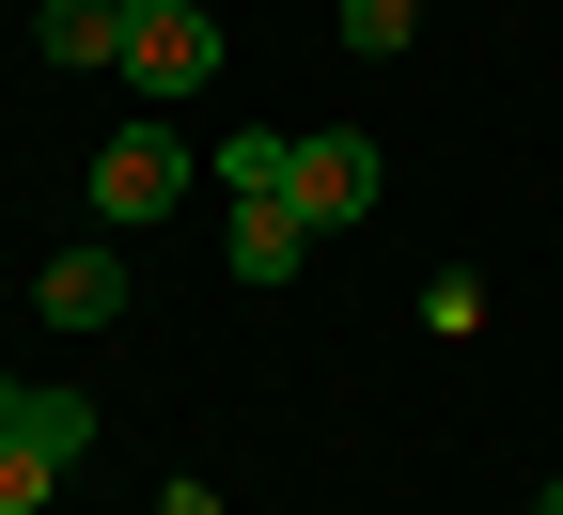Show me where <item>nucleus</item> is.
Returning <instances> with one entry per match:
<instances>
[{"mask_svg":"<svg viewBox=\"0 0 563 515\" xmlns=\"http://www.w3.org/2000/svg\"><path fill=\"white\" fill-rule=\"evenodd\" d=\"M141 16H157V0H32V47L95 79V63H125V32H141Z\"/></svg>","mask_w":563,"mask_h":515,"instance_id":"423d86ee","label":"nucleus"},{"mask_svg":"<svg viewBox=\"0 0 563 515\" xmlns=\"http://www.w3.org/2000/svg\"><path fill=\"white\" fill-rule=\"evenodd\" d=\"M376 188H391V157H376V141H361V125H313V141H298V188H282V203H298L313 235H361V219H376Z\"/></svg>","mask_w":563,"mask_h":515,"instance_id":"20e7f679","label":"nucleus"},{"mask_svg":"<svg viewBox=\"0 0 563 515\" xmlns=\"http://www.w3.org/2000/svg\"><path fill=\"white\" fill-rule=\"evenodd\" d=\"M422 328L470 344V328H485V281H470V266H439V281H422Z\"/></svg>","mask_w":563,"mask_h":515,"instance_id":"9d476101","label":"nucleus"},{"mask_svg":"<svg viewBox=\"0 0 563 515\" xmlns=\"http://www.w3.org/2000/svg\"><path fill=\"white\" fill-rule=\"evenodd\" d=\"M407 32H422V0H344V47L361 63H407Z\"/></svg>","mask_w":563,"mask_h":515,"instance_id":"1a4fd4ad","label":"nucleus"},{"mask_svg":"<svg viewBox=\"0 0 563 515\" xmlns=\"http://www.w3.org/2000/svg\"><path fill=\"white\" fill-rule=\"evenodd\" d=\"M532 515H563V484H548V500H532Z\"/></svg>","mask_w":563,"mask_h":515,"instance_id":"9b49d317","label":"nucleus"},{"mask_svg":"<svg viewBox=\"0 0 563 515\" xmlns=\"http://www.w3.org/2000/svg\"><path fill=\"white\" fill-rule=\"evenodd\" d=\"M220 250H235V281H251V298H266V281H298V266H313L329 235H313V219H298V203H235V235H220Z\"/></svg>","mask_w":563,"mask_h":515,"instance_id":"0eeeda50","label":"nucleus"},{"mask_svg":"<svg viewBox=\"0 0 563 515\" xmlns=\"http://www.w3.org/2000/svg\"><path fill=\"white\" fill-rule=\"evenodd\" d=\"M173 203H188V125H110L95 141V219L110 235H157Z\"/></svg>","mask_w":563,"mask_h":515,"instance_id":"f03ea898","label":"nucleus"},{"mask_svg":"<svg viewBox=\"0 0 563 515\" xmlns=\"http://www.w3.org/2000/svg\"><path fill=\"white\" fill-rule=\"evenodd\" d=\"M298 188V141L282 125H220V203H282Z\"/></svg>","mask_w":563,"mask_h":515,"instance_id":"6e6552de","label":"nucleus"},{"mask_svg":"<svg viewBox=\"0 0 563 515\" xmlns=\"http://www.w3.org/2000/svg\"><path fill=\"white\" fill-rule=\"evenodd\" d=\"M95 454V391H47V376H0V515H47L63 469Z\"/></svg>","mask_w":563,"mask_h":515,"instance_id":"f257e3e1","label":"nucleus"},{"mask_svg":"<svg viewBox=\"0 0 563 515\" xmlns=\"http://www.w3.org/2000/svg\"><path fill=\"white\" fill-rule=\"evenodd\" d=\"M125 94H157V110H188L203 79H220V16H203V0H157V16L125 32V63H110Z\"/></svg>","mask_w":563,"mask_h":515,"instance_id":"7ed1b4c3","label":"nucleus"},{"mask_svg":"<svg viewBox=\"0 0 563 515\" xmlns=\"http://www.w3.org/2000/svg\"><path fill=\"white\" fill-rule=\"evenodd\" d=\"M32 313L47 328H125V250H47L32 266Z\"/></svg>","mask_w":563,"mask_h":515,"instance_id":"39448f33","label":"nucleus"}]
</instances>
